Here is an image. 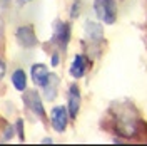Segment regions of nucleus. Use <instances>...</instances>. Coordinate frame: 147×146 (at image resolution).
Listing matches in <instances>:
<instances>
[{"mask_svg":"<svg viewBox=\"0 0 147 146\" xmlns=\"http://www.w3.org/2000/svg\"><path fill=\"white\" fill-rule=\"evenodd\" d=\"M94 10L102 22L112 25L115 22V2L114 0H95Z\"/></svg>","mask_w":147,"mask_h":146,"instance_id":"nucleus-1","label":"nucleus"},{"mask_svg":"<svg viewBox=\"0 0 147 146\" xmlns=\"http://www.w3.org/2000/svg\"><path fill=\"white\" fill-rule=\"evenodd\" d=\"M42 89H44V94H45V98L49 101H52L57 98V89H59V77L55 76V74H49V79L47 82L42 86Z\"/></svg>","mask_w":147,"mask_h":146,"instance_id":"nucleus-8","label":"nucleus"},{"mask_svg":"<svg viewBox=\"0 0 147 146\" xmlns=\"http://www.w3.org/2000/svg\"><path fill=\"white\" fill-rule=\"evenodd\" d=\"M15 35H17L18 44H20L22 47H25V49H30V47H35L37 46L35 32L32 30V27H28V25L18 27L17 32H15Z\"/></svg>","mask_w":147,"mask_h":146,"instance_id":"nucleus-3","label":"nucleus"},{"mask_svg":"<svg viewBox=\"0 0 147 146\" xmlns=\"http://www.w3.org/2000/svg\"><path fill=\"white\" fill-rule=\"evenodd\" d=\"M85 69H87V61L84 55H75V59L72 61V65H70V76L75 77V79H80L85 74Z\"/></svg>","mask_w":147,"mask_h":146,"instance_id":"nucleus-9","label":"nucleus"},{"mask_svg":"<svg viewBox=\"0 0 147 146\" xmlns=\"http://www.w3.org/2000/svg\"><path fill=\"white\" fill-rule=\"evenodd\" d=\"M42 143H52V139L50 138H45V139H42Z\"/></svg>","mask_w":147,"mask_h":146,"instance_id":"nucleus-17","label":"nucleus"},{"mask_svg":"<svg viewBox=\"0 0 147 146\" xmlns=\"http://www.w3.org/2000/svg\"><path fill=\"white\" fill-rule=\"evenodd\" d=\"M79 109H80V89L77 84H72L69 87V108H67L69 116L75 119L79 114Z\"/></svg>","mask_w":147,"mask_h":146,"instance_id":"nucleus-4","label":"nucleus"},{"mask_svg":"<svg viewBox=\"0 0 147 146\" xmlns=\"http://www.w3.org/2000/svg\"><path fill=\"white\" fill-rule=\"evenodd\" d=\"M59 62H60V59H59V54L55 52V54L52 55V65H54V67H57V65H59Z\"/></svg>","mask_w":147,"mask_h":146,"instance_id":"nucleus-15","label":"nucleus"},{"mask_svg":"<svg viewBox=\"0 0 147 146\" xmlns=\"http://www.w3.org/2000/svg\"><path fill=\"white\" fill-rule=\"evenodd\" d=\"M85 32L87 35L90 37L92 40H100L104 35V30H102L100 24H95V22H87L85 24Z\"/></svg>","mask_w":147,"mask_h":146,"instance_id":"nucleus-11","label":"nucleus"},{"mask_svg":"<svg viewBox=\"0 0 147 146\" xmlns=\"http://www.w3.org/2000/svg\"><path fill=\"white\" fill-rule=\"evenodd\" d=\"M12 84L17 91H25L27 89V74L22 69H15L12 74Z\"/></svg>","mask_w":147,"mask_h":146,"instance_id":"nucleus-10","label":"nucleus"},{"mask_svg":"<svg viewBox=\"0 0 147 146\" xmlns=\"http://www.w3.org/2000/svg\"><path fill=\"white\" fill-rule=\"evenodd\" d=\"M79 7H80V3H79V0L77 2H74V7H72V10H70V17H77L79 15Z\"/></svg>","mask_w":147,"mask_h":146,"instance_id":"nucleus-12","label":"nucleus"},{"mask_svg":"<svg viewBox=\"0 0 147 146\" xmlns=\"http://www.w3.org/2000/svg\"><path fill=\"white\" fill-rule=\"evenodd\" d=\"M30 74H32V81H34V84L38 86V87H42V86L47 82L50 72H49V69H47L45 64H34L32 69H30Z\"/></svg>","mask_w":147,"mask_h":146,"instance_id":"nucleus-7","label":"nucleus"},{"mask_svg":"<svg viewBox=\"0 0 147 146\" xmlns=\"http://www.w3.org/2000/svg\"><path fill=\"white\" fill-rule=\"evenodd\" d=\"M12 136H13V128H7L5 129V133H3V139L7 141V139H10Z\"/></svg>","mask_w":147,"mask_h":146,"instance_id":"nucleus-14","label":"nucleus"},{"mask_svg":"<svg viewBox=\"0 0 147 146\" xmlns=\"http://www.w3.org/2000/svg\"><path fill=\"white\" fill-rule=\"evenodd\" d=\"M54 37L55 40L59 42V46L62 49H67V44L70 40V25L67 22H55V30H54Z\"/></svg>","mask_w":147,"mask_h":146,"instance_id":"nucleus-5","label":"nucleus"},{"mask_svg":"<svg viewBox=\"0 0 147 146\" xmlns=\"http://www.w3.org/2000/svg\"><path fill=\"white\" fill-rule=\"evenodd\" d=\"M5 76V62L3 61H0V79Z\"/></svg>","mask_w":147,"mask_h":146,"instance_id":"nucleus-16","label":"nucleus"},{"mask_svg":"<svg viewBox=\"0 0 147 146\" xmlns=\"http://www.w3.org/2000/svg\"><path fill=\"white\" fill-rule=\"evenodd\" d=\"M50 121H52V128L57 133H62L67 128V123H69V111L64 106H57L52 109L50 113Z\"/></svg>","mask_w":147,"mask_h":146,"instance_id":"nucleus-2","label":"nucleus"},{"mask_svg":"<svg viewBox=\"0 0 147 146\" xmlns=\"http://www.w3.org/2000/svg\"><path fill=\"white\" fill-rule=\"evenodd\" d=\"M25 102H27V106L30 108V111L34 114H37L38 118H44L45 111H44V104H42V99H40V96H38L37 91L27 92L25 94Z\"/></svg>","mask_w":147,"mask_h":146,"instance_id":"nucleus-6","label":"nucleus"},{"mask_svg":"<svg viewBox=\"0 0 147 146\" xmlns=\"http://www.w3.org/2000/svg\"><path fill=\"white\" fill-rule=\"evenodd\" d=\"M24 123H22V119H18L17 121V129H18V136H20V139H24V126H22Z\"/></svg>","mask_w":147,"mask_h":146,"instance_id":"nucleus-13","label":"nucleus"}]
</instances>
